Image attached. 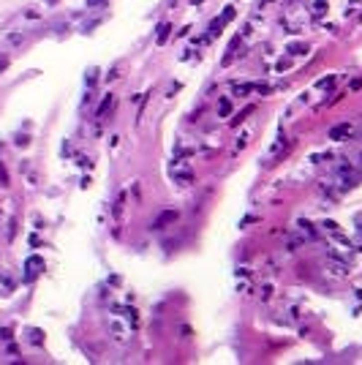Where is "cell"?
I'll use <instances>...</instances> for the list:
<instances>
[{
    "instance_id": "cell-5",
    "label": "cell",
    "mask_w": 362,
    "mask_h": 365,
    "mask_svg": "<svg viewBox=\"0 0 362 365\" xmlns=\"http://www.w3.org/2000/svg\"><path fill=\"white\" fill-rule=\"evenodd\" d=\"M245 93H253V82H235L232 85V96H245Z\"/></svg>"
},
{
    "instance_id": "cell-2",
    "label": "cell",
    "mask_w": 362,
    "mask_h": 365,
    "mask_svg": "<svg viewBox=\"0 0 362 365\" xmlns=\"http://www.w3.org/2000/svg\"><path fill=\"white\" fill-rule=\"evenodd\" d=\"M177 218H180V213H177V210L161 213V216H158V218H155V221H153V229H166L169 224H174V221H177Z\"/></svg>"
},
{
    "instance_id": "cell-1",
    "label": "cell",
    "mask_w": 362,
    "mask_h": 365,
    "mask_svg": "<svg viewBox=\"0 0 362 365\" xmlns=\"http://www.w3.org/2000/svg\"><path fill=\"white\" fill-rule=\"evenodd\" d=\"M232 16H235V8H232V5H229V8H226L224 14H221L218 19H215L213 25H210V30H207V36H204V38H215V36H218V33H221V27H224L226 22L232 19Z\"/></svg>"
},
{
    "instance_id": "cell-10",
    "label": "cell",
    "mask_w": 362,
    "mask_h": 365,
    "mask_svg": "<svg viewBox=\"0 0 362 365\" xmlns=\"http://www.w3.org/2000/svg\"><path fill=\"white\" fill-rule=\"evenodd\" d=\"M158 30H161V33H158V44H166V38H169V30H172V27H169V25H161Z\"/></svg>"
},
{
    "instance_id": "cell-6",
    "label": "cell",
    "mask_w": 362,
    "mask_h": 365,
    "mask_svg": "<svg viewBox=\"0 0 362 365\" xmlns=\"http://www.w3.org/2000/svg\"><path fill=\"white\" fill-rule=\"evenodd\" d=\"M335 79H338V74H330V77L319 79V82H316V88H319V90H327V88H332V85H335Z\"/></svg>"
},
{
    "instance_id": "cell-12",
    "label": "cell",
    "mask_w": 362,
    "mask_h": 365,
    "mask_svg": "<svg viewBox=\"0 0 362 365\" xmlns=\"http://www.w3.org/2000/svg\"><path fill=\"white\" fill-rule=\"evenodd\" d=\"M0 338H11V333L8 330H0Z\"/></svg>"
},
{
    "instance_id": "cell-7",
    "label": "cell",
    "mask_w": 362,
    "mask_h": 365,
    "mask_svg": "<svg viewBox=\"0 0 362 365\" xmlns=\"http://www.w3.org/2000/svg\"><path fill=\"white\" fill-rule=\"evenodd\" d=\"M41 267H44V262H41V259H38V256H33V259H30V262H27V270H30V273H27V278H30L33 273H38V270H41Z\"/></svg>"
},
{
    "instance_id": "cell-9",
    "label": "cell",
    "mask_w": 362,
    "mask_h": 365,
    "mask_svg": "<svg viewBox=\"0 0 362 365\" xmlns=\"http://www.w3.org/2000/svg\"><path fill=\"white\" fill-rule=\"evenodd\" d=\"M250 112H253V107H245V109H242V112H240V115H237V118H235V120H232V125H240V123H242V120H245V118H248V115H250Z\"/></svg>"
},
{
    "instance_id": "cell-4",
    "label": "cell",
    "mask_w": 362,
    "mask_h": 365,
    "mask_svg": "<svg viewBox=\"0 0 362 365\" xmlns=\"http://www.w3.org/2000/svg\"><path fill=\"white\" fill-rule=\"evenodd\" d=\"M112 104H115V98L112 96H104V101H101V107H98V120H107L109 118V109H112Z\"/></svg>"
},
{
    "instance_id": "cell-13",
    "label": "cell",
    "mask_w": 362,
    "mask_h": 365,
    "mask_svg": "<svg viewBox=\"0 0 362 365\" xmlns=\"http://www.w3.org/2000/svg\"><path fill=\"white\" fill-rule=\"evenodd\" d=\"M196 3H202V0H196Z\"/></svg>"
},
{
    "instance_id": "cell-8",
    "label": "cell",
    "mask_w": 362,
    "mask_h": 365,
    "mask_svg": "<svg viewBox=\"0 0 362 365\" xmlns=\"http://www.w3.org/2000/svg\"><path fill=\"white\" fill-rule=\"evenodd\" d=\"M229 109H232V101H229V98H221V104H218V115H221V118H226V115H229Z\"/></svg>"
},
{
    "instance_id": "cell-3",
    "label": "cell",
    "mask_w": 362,
    "mask_h": 365,
    "mask_svg": "<svg viewBox=\"0 0 362 365\" xmlns=\"http://www.w3.org/2000/svg\"><path fill=\"white\" fill-rule=\"evenodd\" d=\"M352 136V125L343 123V125H335V128L330 131V139H335V142H341V139H349Z\"/></svg>"
},
{
    "instance_id": "cell-11",
    "label": "cell",
    "mask_w": 362,
    "mask_h": 365,
    "mask_svg": "<svg viewBox=\"0 0 362 365\" xmlns=\"http://www.w3.org/2000/svg\"><path fill=\"white\" fill-rule=\"evenodd\" d=\"M0 185H8V175H5L3 164H0Z\"/></svg>"
}]
</instances>
